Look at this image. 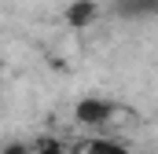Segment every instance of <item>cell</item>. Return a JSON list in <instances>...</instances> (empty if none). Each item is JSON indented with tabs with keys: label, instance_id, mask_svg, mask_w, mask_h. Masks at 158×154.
<instances>
[{
	"label": "cell",
	"instance_id": "obj_1",
	"mask_svg": "<svg viewBox=\"0 0 158 154\" xmlns=\"http://www.w3.org/2000/svg\"><path fill=\"white\" fill-rule=\"evenodd\" d=\"M77 117L81 121H107V117H110V107L99 103V99H85L77 107Z\"/></svg>",
	"mask_w": 158,
	"mask_h": 154
},
{
	"label": "cell",
	"instance_id": "obj_2",
	"mask_svg": "<svg viewBox=\"0 0 158 154\" xmlns=\"http://www.w3.org/2000/svg\"><path fill=\"white\" fill-rule=\"evenodd\" d=\"M85 154H129L121 143H114V140H92L88 147H85Z\"/></svg>",
	"mask_w": 158,
	"mask_h": 154
},
{
	"label": "cell",
	"instance_id": "obj_3",
	"mask_svg": "<svg viewBox=\"0 0 158 154\" xmlns=\"http://www.w3.org/2000/svg\"><path fill=\"white\" fill-rule=\"evenodd\" d=\"M33 154H63L59 147H44V151H33Z\"/></svg>",
	"mask_w": 158,
	"mask_h": 154
}]
</instances>
